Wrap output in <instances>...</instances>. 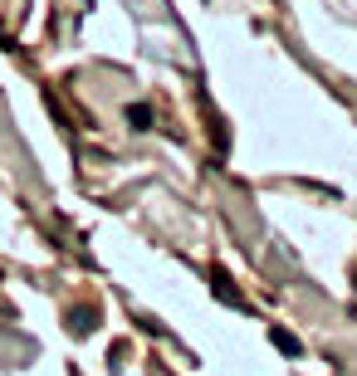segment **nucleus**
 <instances>
[{"mask_svg":"<svg viewBox=\"0 0 357 376\" xmlns=\"http://www.w3.org/2000/svg\"><path fill=\"white\" fill-rule=\"evenodd\" d=\"M274 347H279V352H289V357H299V352H304V347H299V337H289L284 328H274Z\"/></svg>","mask_w":357,"mask_h":376,"instance_id":"1","label":"nucleus"},{"mask_svg":"<svg viewBox=\"0 0 357 376\" xmlns=\"http://www.w3.org/2000/svg\"><path fill=\"white\" fill-rule=\"evenodd\" d=\"M127 122H137V127H147V122H152V108H147V103H137V108H127Z\"/></svg>","mask_w":357,"mask_h":376,"instance_id":"2","label":"nucleus"}]
</instances>
